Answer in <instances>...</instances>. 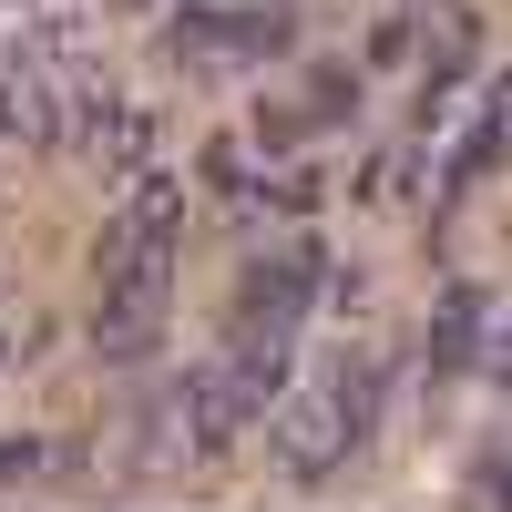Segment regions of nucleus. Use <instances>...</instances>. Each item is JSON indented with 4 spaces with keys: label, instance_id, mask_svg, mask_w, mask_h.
<instances>
[{
    "label": "nucleus",
    "instance_id": "obj_5",
    "mask_svg": "<svg viewBox=\"0 0 512 512\" xmlns=\"http://www.w3.org/2000/svg\"><path fill=\"white\" fill-rule=\"evenodd\" d=\"M41 472V441H0V482H31Z\"/></svg>",
    "mask_w": 512,
    "mask_h": 512
},
{
    "label": "nucleus",
    "instance_id": "obj_7",
    "mask_svg": "<svg viewBox=\"0 0 512 512\" xmlns=\"http://www.w3.org/2000/svg\"><path fill=\"white\" fill-rule=\"evenodd\" d=\"M0 369H11V328H0Z\"/></svg>",
    "mask_w": 512,
    "mask_h": 512
},
{
    "label": "nucleus",
    "instance_id": "obj_6",
    "mask_svg": "<svg viewBox=\"0 0 512 512\" xmlns=\"http://www.w3.org/2000/svg\"><path fill=\"white\" fill-rule=\"evenodd\" d=\"M492 379H512V338H502V369H492Z\"/></svg>",
    "mask_w": 512,
    "mask_h": 512
},
{
    "label": "nucleus",
    "instance_id": "obj_1",
    "mask_svg": "<svg viewBox=\"0 0 512 512\" xmlns=\"http://www.w3.org/2000/svg\"><path fill=\"white\" fill-rule=\"evenodd\" d=\"M175 246H185V185H144L123 216L103 226V308H93V359H144L164 338V287H175Z\"/></svg>",
    "mask_w": 512,
    "mask_h": 512
},
{
    "label": "nucleus",
    "instance_id": "obj_4",
    "mask_svg": "<svg viewBox=\"0 0 512 512\" xmlns=\"http://www.w3.org/2000/svg\"><path fill=\"white\" fill-rule=\"evenodd\" d=\"M482 328H492V297H482V287H441L431 338H420V359H431V390H441V379H461V369L482 359Z\"/></svg>",
    "mask_w": 512,
    "mask_h": 512
},
{
    "label": "nucleus",
    "instance_id": "obj_2",
    "mask_svg": "<svg viewBox=\"0 0 512 512\" xmlns=\"http://www.w3.org/2000/svg\"><path fill=\"white\" fill-rule=\"evenodd\" d=\"M287 41H297V11H287V0H185V11L164 21V52H175L185 72H205V82L277 62Z\"/></svg>",
    "mask_w": 512,
    "mask_h": 512
},
{
    "label": "nucleus",
    "instance_id": "obj_3",
    "mask_svg": "<svg viewBox=\"0 0 512 512\" xmlns=\"http://www.w3.org/2000/svg\"><path fill=\"white\" fill-rule=\"evenodd\" d=\"M349 451H359V431H349V410H338L328 379L277 410V461H287V482H318V472H338Z\"/></svg>",
    "mask_w": 512,
    "mask_h": 512
}]
</instances>
